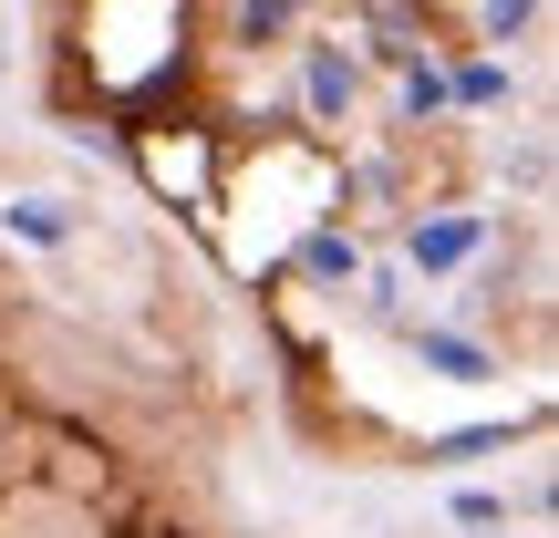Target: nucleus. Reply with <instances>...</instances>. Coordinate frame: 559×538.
Listing matches in <instances>:
<instances>
[{
    "mask_svg": "<svg viewBox=\"0 0 559 538\" xmlns=\"http://www.w3.org/2000/svg\"><path fill=\"white\" fill-rule=\"evenodd\" d=\"M477 21H487V41H519L539 21V0H477Z\"/></svg>",
    "mask_w": 559,
    "mask_h": 538,
    "instance_id": "1",
    "label": "nucleus"
},
{
    "mask_svg": "<svg viewBox=\"0 0 559 538\" xmlns=\"http://www.w3.org/2000/svg\"><path fill=\"white\" fill-rule=\"evenodd\" d=\"M311 104H321V115H342V104H353V73H342L332 52H311Z\"/></svg>",
    "mask_w": 559,
    "mask_h": 538,
    "instance_id": "2",
    "label": "nucleus"
},
{
    "mask_svg": "<svg viewBox=\"0 0 559 538\" xmlns=\"http://www.w3.org/2000/svg\"><path fill=\"white\" fill-rule=\"evenodd\" d=\"M239 21H249V41H260V32H280V21H290V0H249Z\"/></svg>",
    "mask_w": 559,
    "mask_h": 538,
    "instance_id": "3",
    "label": "nucleus"
}]
</instances>
